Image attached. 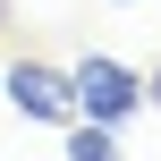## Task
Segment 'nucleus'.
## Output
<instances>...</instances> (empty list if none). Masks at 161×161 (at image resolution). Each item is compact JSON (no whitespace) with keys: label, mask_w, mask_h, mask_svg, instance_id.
Masks as SVG:
<instances>
[{"label":"nucleus","mask_w":161,"mask_h":161,"mask_svg":"<svg viewBox=\"0 0 161 161\" xmlns=\"http://www.w3.org/2000/svg\"><path fill=\"white\" fill-rule=\"evenodd\" d=\"M68 93H76V119H93V127H127L144 110V76L127 59H110V51H85L68 68Z\"/></svg>","instance_id":"obj_1"},{"label":"nucleus","mask_w":161,"mask_h":161,"mask_svg":"<svg viewBox=\"0 0 161 161\" xmlns=\"http://www.w3.org/2000/svg\"><path fill=\"white\" fill-rule=\"evenodd\" d=\"M8 102H17V119H34V127H68L76 119V93H68V68H42V59H8Z\"/></svg>","instance_id":"obj_2"},{"label":"nucleus","mask_w":161,"mask_h":161,"mask_svg":"<svg viewBox=\"0 0 161 161\" xmlns=\"http://www.w3.org/2000/svg\"><path fill=\"white\" fill-rule=\"evenodd\" d=\"M68 161H119V127H93V119H68Z\"/></svg>","instance_id":"obj_3"},{"label":"nucleus","mask_w":161,"mask_h":161,"mask_svg":"<svg viewBox=\"0 0 161 161\" xmlns=\"http://www.w3.org/2000/svg\"><path fill=\"white\" fill-rule=\"evenodd\" d=\"M144 102H161V59H153V68H144Z\"/></svg>","instance_id":"obj_4"}]
</instances>
